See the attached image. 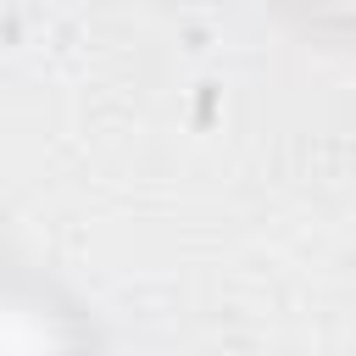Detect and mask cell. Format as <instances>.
I'll return each mask as SVG.
<instances>
[{
	"mask_svg": "<svg viewBox=\"0 0 356 356\" xmlns=\"http://www.w3.org/2000/svg\"><path fill=\"white\" fill-rule=\"evenodd\" d=\"M0 356H67L56 323L39 306L0 300Z\"/></svg>",
	"mask_w": 356,
	"mask_h": 356,
	"instance_id": "6da1fadb",
	"label": "cell"
}]
</instances>
